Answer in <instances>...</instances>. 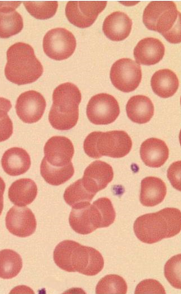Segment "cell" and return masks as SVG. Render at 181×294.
I'll list each match as a JSON object with an SVG mask.
<instances>
[{
	"mask_svg": "<svg viewBox=\"0 0 181 294\" xmlns=\"http://www.w3.org/2000/svg\"><path fill=\"white\" fill-rule=\"evenodd\" d=\"M110 78L113 85L119 90L133 91L139 86L142 79L141 66L131 59H120L112 65Z\"/></svg>",
	"mask_w": 181,
	"mask_h": 294,
	"instance_id": "obj_9",
	"label": "cell"
},
{
	"mask_svg": "<svg viewBox=\"0 0 181 294\" xmlns=\"http://www.w3.org/2000/svg\"><path fill=\"white\" fill-rule=\"evenodd\" d=\"M6 226L13 235L26 237L35 231L37 222L31 210L26 207L13 206L6 216Z\"/></svg>",
	"mask_w": 181,
	"mask_h": 294,
	"instance_id": "obj_13",
	"label": "cell"
},
{
	"mask_svg": "<svg viewBox=\"0 0 181 294\" xmlns=\"http://www.w3.org/2000/svg\"><path fill=\"white\" fill-rule=\"evenodd\" d=\"M116 213L110 200L102 197L93 204L73 207L69 218L71 228L77 233L86 235L96 229L113 224Z\"/></svg>",
	"mask_w": 181,
	"mask_h": 294,
	"instance_id": "obj_4",
	"label": "cell"
},
{
	"mask_svg": "<svg viewBox=\"0 0 181 294\" xmlns=\"http://www.w3.org/2000/svg\"><path fill=\"white\" fill-rule=\"evenodd\" d=\"M167 176L172 186L180 190V161L173 163L167 170Z\"/></svg>",
	"mask_w": 181,
	"mask_h": 294,
	"instance_id": "obj_32",
	"label": "cell"
},
{
	"mask_svg": "<svg viewBox=\"0 0 181 294\" xmlns=\"http://www.w3.org/2000/svg\"><path fill=\"white\" fill-rule=\"evenodd\" d=\"M106 5V2L70 1L66 6V16L73 25L87 28L94 23Z\"/></svg>",
	"mask_w": 181,
	"mask_h": 294,
	"instance_id": "obj_11",
	"label": "cell"
},
{
	"mask_svg": "<svg viewBox=\"0 0 181 294\" xmlns=\"http://www.w3.org/2000/svg\"><path fill=\"white\" fill-rule=\"evenodd\" d=\"M120 109L112 95L100 93L93 96L87 104L86 114L89 120L96 125H107L118 117Z\"/></svg>",
	"mask_w": 181,
	"mask_h": 294,
	"instance_id": "obj_10",
	"label": "cell"
},
{
	"mask_svg": "<svg viewBox=\"0 0 181 294\" xmlns=\"http://www.w3.org/2000/svg\"><path fill=\"white\" fill-rule=\"evenodd\" d=\"M132 146L130 136L123 130L94 131L87 136L83 143L85 153L94 159L122 158L129 153Z\"/></svg>",
	"mask_w": 181,
	"mask_h": 294,
	"instance_id": "obj_7",
	"label": "cell"
},
{
	"mask_svg": "<svg viewBox=\"0 0 181 294\" xmlns=\"http://www.w3.org/2000/svg\"><path fill=\"white\" fill-rule=\"evenodd\" d=\"M37 194V187L31 179L21 178L15 181L8 190V197L11 202L19 207L30 204Z\"/></svg>",
	"mask_w": 181,
	"mask_h": 294,
	"instance_id": "obj_23",
	"label": "cell"
},
{
	"mask_svg": "<svg viewBox=\"0 0 181 294\" xmlns=\"http://www.w3.org/2000/svg\"><path fill=\"white\" fill-rule=\"evenodd\" d=\"M95 195L85 187L82 179H80L66 189L64 199L66 203L73 208L90 204Z\"/></svg>",
	"mask_w": 181,
	"mask_h": 294,
	"instance_id": "obj_27",
	"label": "cell"
},
{
	"mask_svg": "<svg viewBox=\"0 0 181 294\" xmlns=\"http://www.w3.org/2000/svg\"><path fill=\"white\" fill-rule=\"evenodd\" d=\"M128 286L125 280L116 274H108L102 277L98 282L96 293H121L127 292Z\"/></svg>",
	"mask_w": 181,
	"mask_h": 294,
	"instance_id": "obj_28",
	"label": "cell"
},
{
	"mask_svg": "<svg viewBox=\"0 0 181 294\" xmlns=\"http://www.w3.org/2000/svg\"><path fill=\"white\" fill-rule=\"evenodd\" d=\"M179 86L178 78L174 72L168 69L156 71L151 79V86L154 92L162 98L172 96Z\"/></svg>",
	"mask_w": 181,
	"mask_h": 294,
	"instance_id": "obj_24",
	"label": "cell"
},
{
	"mask_svg": "<svg viewBox=\"0 0 181 294\" xmlns=\"http://www.w3.org/2000/svg\"><path fill=\"white\" fill-rule=\"evenodd\" d=\"M4 171L11 176H18L26 172L31 166V159L27 151L13 147L7 150L1 160Z\"/></svg>",
	"mask_w": 181,
	"mask_h": 294,
	"instance_id": "obj_20",
	"label": "cell"
},
{
	"mask_svg": "<svg viewBox=\"0 0 181 294\" xmlns=\"http://www.w3.org/2000/svg\"><path fill=\"white\" fill-rule=\"evenodd\" d=\"M23 266L22 259L16 252L11 249L0 251V277L11 279L16 276Z\"/></svg>",
	"mask_w": 181,
	"mask_h": 294,
	"instance_id": "obj_26",
	"label": "cell"
},
{
	"mask_svg": "<svg viewBox=\"0 0 181 294\" xmlns=\"http://www.w3.org/2000/svg\"><path fill=\"white\" fill-rule=\"evenodd\" d=\"M21 3L20 2H0V38H8L22 30L23 18L15 10Z\"/></svg>",
	"mask_w": 181,
	"mask_h": 294,
	"instance_id": "obj_16",
	"label": "cell"
},
{
	"mask_svg": "<svg viewBox=\"0 0 181 294\" xmlns=\"http://www.w3.org/2000/svg\"><path fill=\"white\" fill-rule=\"evenodd\" d=\"M81 99L79 89L71 82L62 83L54 89L53 104L48 115L49 123L53 128L68 130L77 124Z\"/></svg>",
	"mask_w": 181,
	"mask_h": 294,
	"instance_id": "obj_5",
	"label": "cell"
},
{
	"mask_svg": "<svg viewBox=\"0 0 181 294\" xmlns=\"http://www.w3.org/2000/svg\"><path fill=\"white\" fill-rule=\"evenodd\" d=\"M76 40L73 34L64 28L50 29L43 39L44 53L56 61L67 59L74 53Z\"/></svg>",
	"mask_w": 181,
	"mask_h": 294,
	"instance_id": "obj_8",
	"label": "cell"
},
{
	"mask_svg": "<svg viewBox=\"0 0 181 294\" xmlns=\"http://www.w3.org/2000/svg\"><path fill=\"white\" fill-rule=\"evenodd\" d=\"M165 47L158 39L146 37L140 40L134 50V56L138 64L150 66L159 62L163 58Z\"/></svg>",
	"mask_w": 181,
	"mask_h": 294,
	"instance_id": "obj_17",
	"label": "cell"
},
{
	"mask_svg": "<svg viewBox=\"0 0 181 294\" xmlns=\"http://www.w3.org/2000/svg\"><path fill=\"white\" fill-rule=\"evenodd\" d=\"M140 156L144 164L150 167L162 166L169 156V149L166 143L156 138L147 139L142 143Z\"/></svg>",
	"mask_w": 181,
	"mask_h": 294,
	"instance_id": "obj_19",
	"label": "cell"
},
{
	"mask_svg": "<svg viewBox=\"0 0 181 294\" xmlns=\"http://www.w3.org/2000/svg\"><path fill=\"white\" fill-rule=\"evenodd\" d=\"M44 158L54 167H64L70 164L74 154L71 140L63 136H54L45 143Z\"/></svg>",
	"mask_w": 181,
	"mask_h": 294,
	"instance_id": "obj_14",
	"label": "cell"
},
{
	"mask_svg": "<svg viewBox=\"0 0 181 294\" xmlns=\"http://www.w3.org/2000/svg\"><path fill=\"white\" fill-rule=\"evenodd\" d=\"M180 254L170 258L165 263L164 268V276L168 282L173 287L180 289Z\"/></svg>",
	"mask_w": 181,
	"mask_h": 294,
	"instance_id": "obj_30",
	"label": "cell"
},
{
	"mask_svg": "<svg viewBox=\"0 0 181 294\" xmlns=\"http://www.w3.org/2000/svg\"><path fill=\"white\" fill-rule=\"evenodd\" d=\"M46 104L43 96L35 90L22 93L18 97L15 106L16 113L26 123H33L42 117Z\"/></svg>",
	"mask_w": 181,
	"mask_h": 294,
	"instance_id": "obj_12",
	"label": "cell"
},
{
	"mask_svg": "<svg viewBox=\"0 0 181 294\" xmlns=\"http://www.w3.org/2000/svg\"><path fill=\"white\" fill-rule=\"evenodd\" d=\"M28 13L37 19L45 20L52 17L58 8L57 2H24Z\"/></svg>",
	"mask_w": 181,
	"mask_h": 294,
	"instance_id": "obj_29",
	"label": "cell"
},
{
	"mask_svg": "<svg viewBox=\"0 0 181 294\" xmlns=\"http://www.w3.org/2000/svg\"><path fill=\"white\" fill-rule=\"evenodd\" d=\"M6 184L3 179V178L0 177V215H1L3 207H4V193L5 190Z\"/></svg>",
	"mask_w": 181,
	"mask_h": 294,
	"instance_id": "obj_35",
	"label": "cell"
},
{
	"mask_svg": "<svg viewBox=\"0 0 181 294\" xmlns=\"http://www.w3.org/2000/svg\"><path fill=\"white\" fill-rule=\"evenodd\" d=\"M53 260L62 270L87 276L98 274L104 264L102 255L96 249L72 240H65L57 244L53 251Z\"/></svg>",
	"mask_w": 181,
	"mask_h": 294,
	"instance_id": "obj_1",
	"label": "cell"
},
{
	"mask_svg": "<svg viewBox=\"0 0 181 294\" xmlns=\"http://www.w3.org/2000/svg\"><path fill=\"white\" fill-rule=\"evenodd\" d=\"M132 27V21L126 13L115 11L105 18L102 30L105 36L111 40L119 41L128 37Z\"/></svg>",
	"mask_w": 181,
	"mask_h": 294,
	"instance_id": "obj_18",
	"label": "cell"
},
{
	"mask_svg": "<svg viewBox=\"0 0 181 294\" xmlns=\"http://www.w3.org/2000/svg\"><path fill=\"white\" fill-rule=\"evenodd\" d=\"M143 22L148 29L159 32L168 42H180V13L173 2H151L144 9Z\"/></svg>",
	"mask_w": 181,
	"mask_h": 294,
	"instance_id": "obj_6",
	"label": "cell"
},
{
	"mask_svg": "<svg viewBox=\"0 0 181 294\" xmlns=\"http://www.w3.org/2000/svg\"><path fill=\"white\" fill-rule=\"evenodd\" d=\"M75 172L73 163L64 167L50 165L43 158L40 165V173L45 181L52 185L57 186L68 181Z\"/></svg>",
	"mask_w": 181,
	"mask_h": 294,
	"instance_id": "obj_25",
	"label": "cell"
},
{
	"mask_svg": "<svg viewBox=\"0 0 181 294\" xmlns=\"http://www.w3.org/2000/svg\"><path fill=\"white\" fill-rule=\"evenodd\" d=\"M113 171L108 163L96 160L92 162L85 170L82 183L89 191L96 193L105 188L113 179Z\"/></svg>",
	"mask_w": 181,
	"mask_h": 294,
	"instance_id": "obj_15",
	"label": "cell"
},
{
	"mask_svg": "<svg viewBox=\"0 0 181 294\" xmlns=\"http://www.w3.org/2000/svg\"><path fill=\"white\" fill-rule=\"evenodd\" d=\"M12 108V105L10 100L0 97V118L7 114V113Z\"/></svg>",
	"mask_w": 181,
	"mask_h": 294,
	"instance_id": "obj_34",
	"label": "cell"
},
{
	"mask_svg": "<svg viewBox=\"0 0 181 294\" xmlns=\"http://www.w3.org/2000/svg\"><path fill=\"white\" fill-rule=\"evenodd\" d=\"M135 293H163L166 291L163 285L157 280L147 279L141 281L136 286Z\"/></svg>",
	"mask_w": 181,
	"mask_h": 294,
	"instance_id": "obj_31",
	"label": "cell"
},
{
	"mask_svg": "<svg viewBox=\"0 0 181 294\" xmlns=\"http://www.w3.org/2000/svg\"><path fill=\"white\" fill-rule=\"evenodd\" d=\"M5 75L10 82L18 85L31 83L42 74L43 67L29 44L18 42L7 51Z\"/></svg>",
	"mask_w": 181,
	"mask_h": 294,
	"instance_id": "obj_3",
	"label": "cell"
},
{
	"mask_svg": "<svg viewBox=\"0 0 181 294\" xmlns=\"http://www.w3.org/2000/svg\"><path fill=\"white\" fill-rule=\"evenodd\" d=\"M126 112L128 118L133 122L146 123L154 115V105L151 100L145 95H134L127 102Z\"/></svg>",
	"mask_w": 181,
	"mask_h": 294,
	"instance_id": "obj_22",
	"label": "cell"
},
{
	"mask_svg": "<svg viewBox=\"0 0 181 294\" xmlns=\"http://www.w3.org/2000/svg\"><path fill=\"white\" fill-rule=\"evenodd\" d=\"M180 229L181 213L175 208H165L141 215L136 219L133 225L136 237L147 244L172 237L179 233Z\"/></svg>",
	"mask_w": 181,
	"mask_h": 294,
	"instance_id": "obj_2",
	"label": "cell"
},
{
	"mask_svg": "<svg viewBox=\"0 0 181 294\" xmlns=\"http://www.w3.org/2000/svg\"><path fill=\"white\" fill-rule=\"evenodd\" d=\"M13 123L8 115L0 118V142L9 139L13 133Z\"/></svg>",
	"mask_w": 181,
	"mask_h": 294,
	"instance_id": "obj_33",
	"label": "cell"
},
{
	"mask_svg": "<svg viewBox=\"0 0 181 294\" xmlns=\"http://www.w3.org/2000/svg\"><path fill=\"white\" fill-rule=\"evenodd\" d=\"M166 192V185L162 179L153 176L146 177L141 183L140 203L146 207L155 206L164 200Z\"/></svg>",
	"mask_w": 181,
	"mask_h": 294,
	"instance_id": "obj_21",
	"label": "cell"
}]
</instances>
